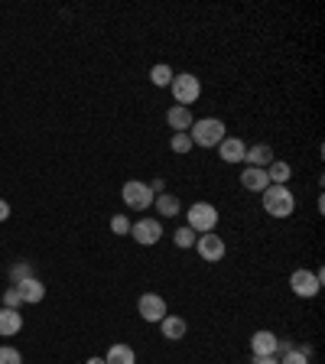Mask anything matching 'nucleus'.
I'll return each instance as SVG.
<instances>
[{
	"mask_svg": "<svg viewBox=\"0 0 325 364\" xmlns=\"http://www.w3.org/2000/svg\"><path fill=\"white\" fill-rule=\"evenodd\" d=\"M260 205L270 218H289L296 212V196L289 192V186H267L260 192Z\"/></svg>",
	"mask_w": 325,
	"mask_h": 364,
	"instance_id": "obj_1",
	"label": "nucleus"
},
{
	"mask_svg": "<svg viewBox=\"0 0 325 364\" xmlns=\"http://www.w3.org/2000/svg\"><path fill=\"white\" fill-rule=\"evenodd\" d=\"M189 136H192V146L208 150V146H218L221 140H225L228 127H225V121H218V117H202V121H196L189 127Z\"/></svg>",
	"mask_w": 325,
	"mask_h": 364,
	"instance_id": "obj_2",
	"label": "nucleus"
},
{
	"mask_svg": "<svg viewBox=\"0 0 325 364\" xmlns=\"http://www.w3.org/2000/svg\"><path fill=\"white\" fill-rule=\"evenodd\" d=\"M169 91H173L176 105L189 107V105H196V101L202 98V82H198L192 72H179V75L173 78V85H169Z\"/></svg>",
	"mask_w": 325,
	"mask_h": 364,
	"instance_id": "obj_3",
	"label": "nucleus"
},
{
	"mask_svg": "<svg viewBox=\"0 0 325 364\" xmlns=\"http://www.w3.org/2000/svg\"><path fill=\"white\" fill-rule=\"evenodd\" d=\"M186 218H189V228L196 235H208V231L218 228V208H215L212 202H196L189 212H186Z\"/></svg>",
	"mask_w": 325,
	"mask_h": 364,
	"instance_id": "obj_4",
	"label": "nucleus"
},
{
	"mask_svg": "<svg viewBox=\"0 0 325 364\" xmlns=\"http://www.w3.org/2000/svg\"><path fill=\"white\" fill-rule=\"evenodd\" d=\"M121 198L127 208H134V212H144V208H150L153 205V192H150V182H140V179H127L121 189Z\"/></svg>",
	"mask_w": 325,
	"mask_h": 364,
	"instance_id": "obj_5",
	"label": "nucleus"
},
{
	"mask_svg": "<svg viewBox=\"0 0 325 364\" xmlns=\"http://www.w3.org/2000/svg\"><path fill=\"white\" fill-rule=\"evenodd\" d=\"M289 289H293L299 299H312V296H319V289H322V273L319 270H293Z\"/></svg>",
	"mask_w": 325,
	"mask_h": 364,
	"instance_id": "obj_6",
	"label": "nucleus"
},
{
	"mask_svg": "<svg viewBox=\"0 0 325 364\" xmlns=\"http://www.w3.org/2000/svg\"><path fill=\"white\" fill-rule=\"evenodd\" d=\"M137 312H140V318L150 322V326H159V322L169 316L166 299H163L159 293H144L140 296V299H137Z\"/></svg>",
	"mask_w": 325,
	"mask_h": 364,
	"instance_id": "obj_7",
	"label": "nucleus"
},
{
	"mask_svg": "<svg viewBox=\"0 0 325 364\" xmlns=\"http://www.w3.org/2000/svg\"><path fill=\"white\" fill-rule=\"evenodd\" d=\"M196 250H198V257L202 260H208V264H218V260H225V254H228V244H225V237L221 235H198L196 237Z\"/></svg>",
	"mask_w": 325,
	"mask_h": 364,
	"instance_id": "obj_8",
	"label": "nucleus"
},
{
	"mask_svg": "<svg viewBox=\"0 0 325 364\" xmlns=\"http://www.w3.org/2000/svg\"><path fill=\"white\" fill-rule=\"evenodd\" d=\"M130 237H134L137 244H144V247H153V244H159V237H163V225H159L156 218H140L137 225H130Z\"/></svg>",
	"mask_w": 325,
	"mask_h": 364,
	"instance_id": "obj_9",
	"label": "nucleus"
},
{
	"mask_svg": "<svg viewBox=\"0 0 325 364\" xmlns=\"http://www.w3.org/2000/svg\"><path fill=\"white\" fill-rule=\"evenodd\" d=\"M277 348H280V338H277L270 328H260V332L250 335V351H254V358H270V355H277Z\"/></svg>",
	"mask_w": 325,
	"mask_h": 364,
	"instance_id": "obj_10",
	"label": "nucleus"
},
{
	"mask_svg": "<svg viewBox=\"0 0 325 364\" xmlns=\"http://www.w3.org/2000/svg\"><path fill=\"white\" fill-rule=\"evenodd\" d=\"M244 153H247V146H244V140H238V136H225V140L218 144V156L225 159L228 166L244 163Z\"/></svg>",
	"mask_w": 325,
	"mask_h": 364,
	"instance_id": "obj_11",
	"label": "nucleus"
},
{
	"mask_svg": "<svg viewBox=\"0 0 325 364\" xmlns=\"http://www.w3.org/2000/svg\"><path fill=\"white\" fill-rule=\"evenodd\" d=\"M166 124L173 127V134H189V127L196 124V117H192L189 107H182V105H173L166 111Z\"/></svg>",
	"mask_w": 325,
	"mask_h": 364,
	"instance_id": "obj_12",
	"label": "nucleus"
},
{
	"mask_svg": "<svg viewBox=\"0 0 325 364\" xmlns=\"http://www.w3.org/2000/svg\"><path fill=\"white\" fill-rule=\"evenodd\" d=\"M273 146L270 144H254L247 153H244V163H247L250 169H267L273 163Z\"/></svg>",
	"mask_w": 325,
	"mask_h": 364,
	"instance_id": "obj_13",
	"label": "nucleus"
},
{
	"mask_svg": "<svg viewBox=\"0 0 325 364\" xmlns=\"http://www.w3.org/2000/svg\"><path fill=\"white\" fill-rule=\"evenodd\" d=\"M16 289H20V299H23V303H30V306H36V303H43V299H46V287L36 280V277H26V280H20V283H16Z\"/></svg>",
	"mask_w": 325,
	"mask_h": 364,
	"instance_id": "obj_14",
	"label": "nucleus"
},
{
	"mask_svg": "<svg viewBox=\"0 0 325 364\" xmlns=\"http://www.w3.org/2000/svg\"><path fill=\"white\" fill-rule=\"evenodd\" d=\"M20 328H23V316H20V309H7V306H0V338L20 335Z\"/></svg>",
	"mask_w": 325,
	"mask_h": 364,
	"instance_id": "obj_15",
	"label": "nucleus"
},
{
	"mask_svg": "<svg viewBox=\"0 0 325 364\" xmlns=\"http://www.w3.org/2000/svg\"><path fill=\"white\" fill-rule=\"evenodd\" d=\"M159 332H163V338H169V341H182L186 332H189V326H186L182 316H173V312H169V316L159 322Z\"/></svg>",
	"mask_w": 325,
	"mask_h": 364,
	"instance_id": "obj_16",
	"label": "nucleus"
},
{
	"mask_svg": "<svg viewBox=\"0 0 325 364\" xmlns=\"http://www.w3.org/2000/svg\"><path fill=\"white\" fill-rule=\"evenodd\" d=\"M241 186L247 192H264L267 186H270V179H267V169H244L241 173Z\"/></svg>",
	"mask_w": 325,
	"mask_h": 364,
	"instance_id": "obj_17",
	"label": "nucleus"
},
{
	"mask_svg": "<svg viewBox=\"0 0 325 364\" xmlns=\"http://www.w3.org/2000/svg\"><path fill=\"white\" fill-rule=\"evenodd\" d=\"M289 176H293V166H289L287 159H273L270 166H267V179H270V186H287Z\"/></svg>",
	"mask_w": 325,
	"mask_h": 364,
	"instance_id": "obj_18",
	"label": "nucleus"
},
{
	"mask_svg": "<svg viewBox=\"0 0 325 364\" xmlns=\"http://www.w3.org/2000/svg\"><path fill=\"white\" fill-rule=\"evenodd\" d=\"M153 208H159V215H163V218H176V215L182 212V202H179V196L163 192V196L153 198Z\"/></svg>",
	"mask_w": 325,
	"mask_h": 364,
	"instance_id": "obj_19",
	"label": "nucleus"
},
{
	"mask_svg": "<svg viewBox=\"0 0 325 364\" xmlns=\"http://www.w3.org/2000/svg\"><path fill=\"white\" fill-rule=\"evenodd\" d=\"M105 361L107 364H137V355H134L130 345H111L107 355H105Z\"/></svg>",
	"mask_w": 325,
	"mask_h": 364,
	"instance_id": "obj_20",
	"label": "nucleus"
},
{
	"mask_svg": "<svg viewBox=\"0 0 325 364\" xmlns=\"http://www.w3.org/2000/svg\"><path fill=\"white\" fill-rule=\"evenodd\" d=\"M173 78H176V72L166 65V62H156V65L150 68V82L156 85V88H169V85H173Z\"/></svg>",
	"mask_w": 325,
	"mask_h": 364,
	"instance_id": "obj_21",
	"label": "nucleus"
},
{
	"mask_svg": "<svg viewBox=\"0 0 325 364\" xmlns=\"http://www.w3.org/2000/svg\"><path fill=\"white\" fill-rule=\"evenodd\" d=\"M196 231H192V228L189 225H186V228H176V235H173V241H176V247H179V250H189V247H196Z\"/></svg>",
	"mask_w": 325,
	"mask_h": 364,
	"instance_id": "obj_22",
	"label": "nucleus"
},
{
	"mask_svg": "<svg viewBox=\"0 0 325 364\" xmlns=\"http://www.w3.org/2000/svg\"><path fill=\"white\" fill-rule=\"evenodd\" d=\"M280 364H309V348H289V351H283Z\"/></svg>",
	"mask_w": 325,
	"mask_h": 364,
	"instance_id": "obj_23",
	"label": "nucleus"
},
{
	"mask_svg": "<svg viewBox=\"0 0 325 364\" xmlns=\"http://www.w3.org/2000/svg\"><path fill=\"white\" fill-rule=\"evenodd\" d=\"M169 150L179 153V156H186V153L192 150V136L189 134H173V140H169Z\"/></svg>",
	"mask_w": 325,
	"mask_h": 364,
	"instance_id": "obj_24",
	"label": "nucleus"
},
{
	"mask_svg": "<svg viewBox=\"0 0 325 364\" xmlns=\"http://www.w3.org/2000/svg\"><path fill=\"white\" fill-rule=\"evenodd\" d=\"M0 364H23V355L10 345H0Z\"/></svg>",
	"mask_w": 325,
	"mask_h": 364,
	"instance_id": "obj_25",
	"label": "nucleus"
},
{
	"mask_svg": "<svg viewBox=\"0 0 325 364\" xmlns=\"http://www.w3.org/2000/svg\"><path fill=\"white\" fill-rule=\"evenodd\" d=\"M4 306H7V309H20V306H23L20 289H16V287H7V289H4Z\"/></svg>",
	"mask_w": 325,
	"mask_h": 364,
	"instance_id": "obj_26",
	"label": "nucleus"
},
{
	"mask_svg": "<svg viewBox=\"0 0 325 364\" xmlns=\"http://www.w3.org/2000/svg\"><path fill=\"white\" fill-rule=\"evenodd\" d=\"M26 277H33L30 264H14V267H10V280H14V287H16L20 280H26Z\"/></svg>",
	"mask_w": 325,
	"mask_h": 364,
	"instance_id": "obj_27",
	"label": "nucleus"
},
{
	"mask_svg": "<svg viewBox=\"0 0 325 364\" xmlns=\"http://www.w3.org/2000/svg\"><path fill=\"white\" fill-rule=\"evenodd\" d=\"M111 231H114V235H130V221L127 218H124V215H114V218H111Z\"/></svg>",
	"mask_w": 325,
	"mask_h": 364,
	"instance_id": "obj_28",
	"label": "nucleus"
},
{
	"mask_svg": "<svg viewBox=\"0 0 325 364\" xmlns=\"http://www.w3.org/2000/svg\"><path fill=\"white\" fill-rule=\"evenodd\" d=\"M7 218H10V205L0 198V221H7Z\"/></svg>",
	"mask_w": 325,
	"mask_h": 364,
	"instance_id": "obj_29",
	"label": "nucleus"
},
{
	"mask_svg": "<svg viewBox=\"0 0 325 364\" xmlns=\"http://www.w3.org/2000/svg\"><path fill=\"white\" fill-rule=\"evenodd\" d=\"M257 364H280V361H277V355H270V358H257Z\"/></svg>",
	"mask_w": 325,
	"mask_h": 364,
	"instance_id": "obj_30",
	"label": "nucleus"
},
{
	"mask_svg": "<svg viewBox=\"0 0 325 364\" xmlns=\"http://www.w3.org/2000/svg\"><path fill=\"white\" fill-rule=\"evenodd\" d=\"M85 364H107V361H105V358H88Z\"/></svg>",
	"mask_w": 325,
	"mask_h": 364,
	"instance_id": "obj_31",
	"label": "nucleus"
}]
</instances>
